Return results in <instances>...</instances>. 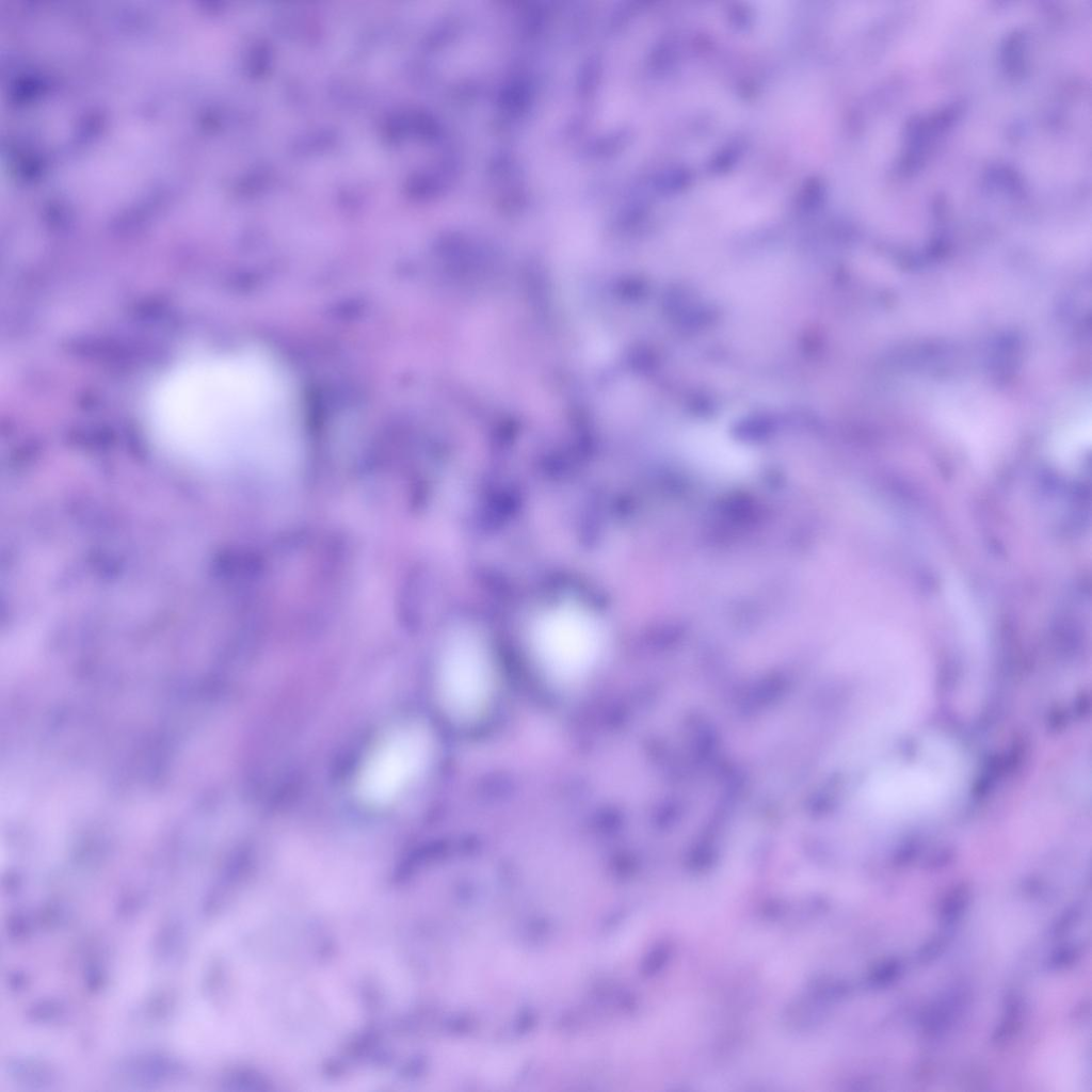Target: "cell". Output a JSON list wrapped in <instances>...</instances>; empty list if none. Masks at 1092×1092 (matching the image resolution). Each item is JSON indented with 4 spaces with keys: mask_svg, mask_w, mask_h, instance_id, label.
Here are the masks:
<instances>
[{
    "mask_svg": "<svg viewBox=\"0 0 1092 1092\" xmlns=\"http://www.w3.org/2000/svg\"><path fill=\"white\" fill-rule=\"evenodd\" d=\"M295 410L284 374L268 358L220 353L166 373L150 395L148 420L175 455L227 468L289 456L296 441Z\"/></svg>",
    "mask_w": 1092,
    "mask_h": 1092,
    "instance_id": "1",
    "label": "cell"
},
{
    "mask_svg": "<svg viewBox=\"0 0 1092 1092\" xmlns=\"http://www.w3.org/2000/svg\"><path fill=\"white\" fill-rule=\"evenodd\" d=\"M958 778L954 752L945 744L932 743L916 760L889 764L878 770L867 782L864 797L882 816L914 818L944 806Z\"/></svg>",
    "mask_w": 1092,
    "mask_h": 1092,
    "instance_id": "2",
    "label": "cell"
},
{
    "mask_svg": "<svg viewBox=\"0 0 1092 1092\" xmlns=\"http://www.w3.org/2000/svg\"><path fill=\"white\" fill-rule=\"evenodd\" d=\"M531 642L537 661L552 678L574 681L595 665L604 637L592 615L576 607L563 606L539 617Z\"/></svg>",
    "mask_w": 1092,
    "mask_h": 1092,
    "instance_id": "3",
    "label": "cell"
},
{
    "mask_svg": "<svg viewBox=\"0 0 1092 1092\" xmlns=\"http://www.w3.org/2000/svg\"><path fill=\"white\" fill-rule=\"evenodd\" d=\"M431 754V737L420 725L390 730L362 765L356 782L359 798L371 805L391 802L424 771Z\"/></svg>",
    "mask_w": 1092,
    "mask_h": 1092,
    "instance_id": "4",
    "label": "cell"
},
{
    "mask_svg": "<svg viewBox=\"0 0 1092 1092\" xmlns=\"http://www.w3.org/2000/svg\"><path fill=\"white\" fill-rule=\"evenodd\" d=\"M437 687L448 712L465 719L479 713L492 695L494 676L483 644L460 632L446 643L438 664Z\"/></svg>",
    "mask_w": 1092,
    "mask_h": 1092,
    "instance_id": "5",
    "label": "cell"
},
{
    "mask_svg": "<svg viewBox=\"0 0 1092 1092\" xmlns=\"http://www.w3.org/2000/svg\"><path fill=\"white\" fill-rule=\"evenodd\" d=\"M1039 1067L1043 1081L1055 1090L1075 1092L1083 1083L1082 1058L1074 1043L1065 1039L1047 1045Z\"/></svg>",
    "mask_w": 1092,
    "mask_h": 1092,
    "instance_id": "6",
    "label": "cell"
}]
</instances>
